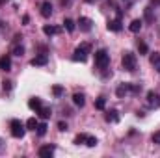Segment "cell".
<instances>
[{
    "label": "cell",
    "mask_w": 160,
    "mask_h": 158,
    "mask_svg": "<svg viewBox=\"0 0 160 158\" xmlns=\"http://www.w3.org/2000/svg\"><path fill=\"white\" fill-rule=\"evenodd\" d=\"M54 151H56V147H54V145H43V147H39L38 155H39L41 158H50L52 155H54Z\"/></svg>",
    "instance_id": "obj_6"
},
{
    "label": "cell",
    "mask_w": 160,
    "mask_h": 158,
    "mask_svg": "<svg viewBox=\"0 0 160 158\" xmlns=\"http://www.w3.org/2000/svg\"><path fill=\"white\" fill-rule=\"evenodd\" d=\"M104 119H106L108 123H118V121H119V112H118V110H110V112L104 116Z\"/></svg>",
    "instance_id": "obj_18"
},
{
    "label": "cell",
    "mask_w": 160,
    "mask_h": 158,
    "mask_svg": "<svg viewBox=\"0 0 160 158\" xmlns=\"http://www.w3.org/2000/svg\"><path fill=\"white\" fill-rule=\"evenodd\" d=\"M22 22H24V24H28V22H30V17H28V15H24V17H22Z\"/></svg>",
    "instance_id": "obj_32"
},
{
    "label": "cell",
    "mask_w": 160,
    "mask_h": 158,
    "mask_svg": "<svg viewBox=\"0 0 160 158\" xmlns=\"http://www.w3.org/2000/svg\"><path fill=\"white\" fill-rule=\"evenodd\" d=\"M138 50H140V54H147V52H149V47H147V43H143V41H138Z\"/></svg>",
    "instance_id": "obj_26"
},
{
    "label": "cell",
    "mask_w": 160,
    "mask_h": 158,
    "mask_svg": "<svg viewBox=\"0 0 160 158\" xmlns=\"http://www.w3.org/2000/svg\"><path fill=\"white\" fill-rule=\"evenodd\" d=\"M151 140H153V143H157V145H160V130H158V132H155V134H153V138H151Z\"/></svg>",
    "instance_id": "obj_30"
},
{
    "label": "cell",
    "mask_w": 160,
    "mask_h": 158,
    "mask_svg": "<svg viewBox=\"0 0 160 158\" xmlns=\"http://www.w3.org/2000/svg\"><path fill=\"white\" fill-rule=\"evenodd\" d=\"M38 125H39V123H38V119L36 117H30L28 121H26V128H28V130H36Z\"/></svg>",
    "instance_id": "obj_23"
},
{
    "label": "cell",
    "mask_w": 160,
    "mask_h": 158,
    "mask_svg": "<svg viewBox=\"0 0 160 158\" xmlns=\"http://www.w3.org/2000/svg\"><path fill=\"white\" fill-rule=\"evenodd\" d=\"M63 28H65L67 32H75V28H77V26H75V21H73V19H65V21H63Z\"/></svg>",
    "instance_id": "obj_20"
},
{
    "label": "cell",
    "mask_w": 160,
    "mask_h": 158,
    "mask_svg": "<svg viewBox=\"0 0 160 158\" xmlns=\"http://www.w3.org/2000/svg\"><path fill=\"white\" fill-rule=\"evenodd\" d=\"M58 130H62V132H65V130H67V123H63V121H60V123H58Z\"/></svg>",
    "instance_id": "obj_31"
},
{
    "label": "cell",
    "mask_w": 160,
    "mask_h": 158,
    "mask_svg": "<svg viewBox=\"0 0 160 158\" xmlns=\"http://www.w3.org/2000/svg\"><path fill=\"white\" fill-rule=\"evenodd\" d=\"M149 62H151V65L155 67V71L160 73V54H158V52H153V54H151V58H149Z\"/></svg>",
    "instance_id": "obj_14"
},
{
    "label": "cell",
    "mask_w": 160,
    "mask_h": 158,
    "mask_svg": "<svg viewBox=\"0 0 160 158\" xmlns=\"http://www.w3.org/2000/svg\"><path fill=\"white\" fill-rule=\"evenodd\" d=\"M99 141H97V138L95 136H86V143L84 145H88V147H95Z\"/></svg>",
    "instance_id": "obj_25"
},
{
    "label": "cell",
    "mask_w": 160,
    "mask_h": 158,
    "mask_svg": "<svg viewBox=\"0 0 160 158\" xmlns=\"http://www.w3.org/2000/svg\"><path fill=\"white\" fill-rule=\"evenodd\" d=\"M136 63H138L136 54H132V52H125V54H123V58H121V65H123L125 71L134 73V71H136Z\"/></svg>",
    "instance_id": "obj_3"
},
{
    "label": "cell",
    "mask_w": 160,
    "mask_h": 158,
    "mask_svg": "<svg viewBox=\"0 0 160 158\" xmlns=\"http://www.w3.org/2000/svg\"><path fill=\"white\" fill-rule=\"evenodd\" d=\"M106 28H108L110 32H121V30H123V24H121L119 19H114V21H108Z\"/></svg>",
    "instance_id": "obj_11"
},
{
    "label": "cell",
    "mask_w": 160,
    "mask_h": 158,
    "mask_svg": "<svg viewBox=\"0 0 160 158\" xmlns=\"http://www.w3.org/2000/svg\"><path fill=\"white\" fill-rule=\"evenodd\" d=\"M104 106H106V99H104V97H99V99L95 101V108H97V110H104Z\"/></svg>",
    "instance_id": "obj_24"
},
{
    "label": "cell",
    "mask_w": 160,
    "mask_h": 158,
    "mask_svg": "<svg viewBox=\"0 0 160 158\" xmlns=\"http://www.w3.org/2000/svg\"><path fill=\"white\" fill-rule=\"evenodd\" d=\"M52 93H54L56 97H60V95L63 93V87H62V86H54V87H52Z\"/></svg>",
    "instance_id": "obj_29"
},
{
    "label": "cell",
    "mask_w": 160,
    "mask_h": 158,
    "mask_svg": "<svg viewBox=\"0 0 160 158\" xmlns=\"http://www.w3.org/2000/svg\"><path fill=\"white\" fill-rule=\"evenodd\" d=\"M41 15H43L45 19L52 15V6H50V2H43V4H41Z\"/></svg>",
    "instance_id": "obj_16"
},
{
    "label": "cell",
    "mask_w": 160,
    "mask_h": 158,
    "mask_svg": "<svg viewBox=\"0 0 160 158\" xmlns=\"http://www.w3.org/2000/svg\"><path fill=\"white\" fill-rule=\"evenodd\" d=\"M77 24H78V28L82 32H91V24H93V22H91V19H88V17H80Z\"/></svg>",
    "instance_id": "obj_7"
},
{
    "label": "cell",
    "mask_w": 160,
    "mask_h": 158,
    "mask_svg": "<svg viewBox=\"0 0 160 158\" xmlns=\"http://www.w3.org/2000/svg\"><path fill=\"white\" fill-rule=\"evenodd\" d=\"M86 136H88V134H78V136L75 138V143H77V145H80V143H86Z\"/></svg>",
    "instance_id": "obj_28"
},
{
    "label": "cell",
    "mask_w": 160,
    "mask_h": 158,
    "mask_svg": "<svg viewBox=\"0 0 160 158\" xmlns=\"http://www.w3.org/2000/svg\"><path fill=\"white\" fill-rule=\"evenodd\" d=\"M4 2H8V0H0V4H4Z\"/></svg>",
    "instance_id": "obj_35"
},
{
    "label": "cell",
    "mask_w": 160,
    "mask_h": 158,
    "mask_svg": "<svg viewBox=\"0 0 160 158\" xmlns=\"http://www.w3.org/2000/svg\"><path fill=\"white\" fill-rule=\"evenodd\" d=\"M34 67H41V65H47L48 63V56L47 54H39V56H36V58H32V62H30Z\"/></svg>",
    "instance_id": "obj_8"
},
{
    "label": "cell",
    "mask_w": 160,
    "mask_h": 158,
    "mask_svg": "<svg viewBox=\"0 0 160 158\" xmlns=\"http://www.w3.org/2000/svg\"><path fill=\"white\" fill-rule=\"evenodd\" d=\"M9 128H11V136L13 138H17V140H21V138H24V134H26V123H22L21 119H11L9 121Z\"/></svg>",
    "instance_id": "obj_1"
},
{
    "label": "cell",
    "mask_w": 160,
    "mask_h": 158,
    "mask_svg": "<svg viewBox=\"0 0 160 158\" xmlns=\"http://www.w3.org/2000/svg\"><path fill=\"white\" fill-rule=\"evenodd\" d=\"M36 132H38V136H45L47 134V123H39L38 128H36Z\"/></svg>",
    "instance_id": "obj_27"
},
{
    "label": "cell",
    "mask_w": 160,
    "mask_h": 158,
    "mask_svg": "<svg viewBox=\"0 0 160 158\" xmlns=\"http://www.w3.org/2000/svg\"><path fill=\"white\" fill-rule=\"evenodd\" d=\"M62 4H69V0H62Z\"/></svg>",
    "instance_id": "obj_33"
},
{
    "label": "cell",
    "mask_w": 160,
    "mask_h": 158,
    "mask_svg": "<svg viewBox=\"0 0 160 158\" xmlns=\"http://www.w3.org/2000/svg\"><path fill=\"white\" fill-rule=\"evenodd\" d=\"M60 32V28L58 26H48V24H45L43 26V34L47 36V37H52V36H56Z\"/></svg>",
    "instance_id": "obj_15"
},
{
    "label": "cell",
    "mask_w": 160,
    "mask_h": 158,
    "mask_svg": "<svg viewBox=\"0 0 160 158\" xmlns=\"http://www.w3.org/2000/svg\"><path fill=\"white\" fill-rule=\"evenodd\" d=\"M13 89V82L11 80H2V91L4 93H9Z\"/></svg>",
    "instance_id": "obj_22"
},
{
    "label": "cell",
    "mask_w": 160,
    "mask_h": 158,
    "mask_svg": "<svg viewBox=\"0 0 160 158\" xmlns=\"http://www.w3.org/2000/svg\"><path fill=\"white\" fill-rule=\"evenodd\" d=\"M86 2H89V4H93V2H97V0H86Z\"/></svg>",
    "instance_id": "obj_34"
},
{
    "label": "cell",
    "mask_w": 160,
    "mask_h": 158,
    "mask_svg": "<svg viewBox=\"0 0 160 158\" xmlns=\"http://www.w3.org/2000/svg\"><path fill=\"white\" fill-rule=\"evenodd\" d=\"M116 93H118V97H125V95H128L130 93V82H125V84H119L118 86V89H116Z\"/></svg>",
    "instance_id": "obj_10"
},
{
    "label": "cell",
    "mask_w": 160,
    "mask_h": 158,
    "mask_svg": "<svg viewBox=\"0 0 160 158\" xmlns=\"http://www.w3.org/2000/svg\"><path fill=\"white\" fill-rule=\"evenodd\" d=\"M73 102H75V106L82 108V106L86 104V97H84V93H75V95H73Z\"/></svg>",
    "instance_id": "obj_17"
},
{
    "label": "cell",
    "mask_w": 160,
    "mask_h": 158,
    "mask_svg": "<svg viewBox=\"0 0 160 158\" xmlns=\"http://www.w3.org/2000/svg\"><path fill=\"white\" fill-rule=\"evenodd\" d=\"M11 54L21 58V56L24 54V47H22V45H13V48H11Z\"/></svg>",
    "instance_id": "obj_21"
},
{
    "label": "cell",
    "mask_w": 160,
    "mask_h": 158,
    "mask_svg": "<svg viewBox=\"0 0 160 158\" xmlns=\"http://www.w3.org/2000/svg\"><path fill=\"white\" fill-rule=\"evenodd\" d=\"M0 71H11V58L6 54V56H0Z\"/></svg>",
    "instance_id": "obj_9"
},
{
    "label": "cell",
    "mask_w": 160,
    "mask_h": 158,
    "mask_svg": "<svg viewBox=\"0 0 160 158\" xmlns=\"http://www.w3.org/2000/svg\"><path fill=\"white\" fill-rule=\"evenodd\" d=\"M110 63V54L106 52V48H99L95 50V65L99 69H106Z\"/></svg>",
    "instance_id": "obj_4"
},
{
    "label": "cell",
    "mask_w": 160,
    "mask_h": 158,
    "mask_svg": "<svg viewBox=\"0 0 160 158\" xmlns=\"http://www.w3.org/2000/svg\"><path fill=\"white\" fill-rule=\"evenodd\" d=\"M91 52V45L89 43H80V47L75 48V52H73V62H80V63H84L86 60H88V54Z\"/></svg>",
    "instance_id": "obj_2"
},
{
    "label": "cell",
    "mask_w": 160,
    "mask_h": 158,
    "mask_svg": "<svg viewBox=\"0 0 160 158\" xmlns=\"http://www.w3.org/2000/svg\"><path fill=\"white\" fill-rule=\"evenodd\" d=\"M142 26H143V21H142V19H134V21L128 24V30H130L132 34H138V32L142 30Z\"/></svg>",
    "instance_id": "obj_12"
},
{
    "label": "cell",
    "mask_w": 160,
    "mask_h": 158,
    "mask_svg": "<svg viewBox=\"0 0 160 158\" xmlns=\"http://www.w3.org/2000/svg\"><path fill=\"white\" fill-rule=\"evenodd\" d=\"M36 114H39V117H41V119H48L50 116H52V110H50V108H45V106H41V108L38 110V112H36Z\"/></svg>",
    "instance_id": "obj_19"
},
{
    "label": "cell",
    "mask_w": 160,
    "mask_h": 158,
    "mask_svg": "<svg viewBox=\"0 0 160 158\" xmlns=\"http://www.w3.org/2000/svg\"><path fill=\"white\" fill-rule=\"evenodd\" d=\"M147 104L149 108H160V93L157 91H147Z\"/></svg>",
    "instance_id": "obj_5"
},
{
    "label": "cell",
    "mask_w": 160,
    "mask_h": 158,
    "mask_svg": "<svg viewBox=\"0 0 160 158\" xmlns=\"http://www.w3.org/2000/svg\"><path fill=\"white\" fill-rule=\"evenodd\" d=\"M41 106H43V102H41L39 97H32V99L28 101V108H30V110H34V112H38Z\"/></svg>",
    "instance_id": "obj_13"
}]
</instances>
